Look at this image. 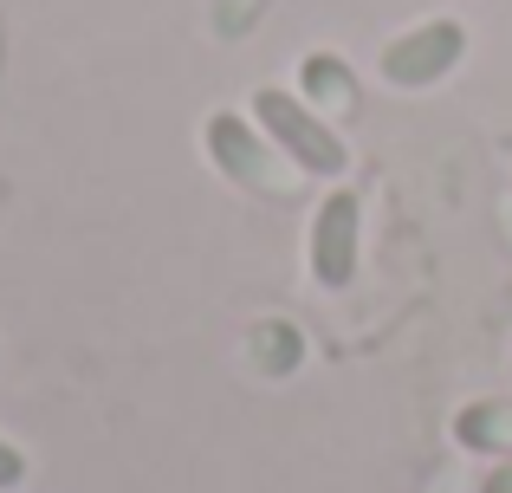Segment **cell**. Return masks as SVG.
<instances>
[{
  "label": "cell",
  "instance_id": "cell-1",
  "mask_svg": "<svg viewBox=\"0 0 512 493\" xmlns=\"http://www.w3.org/2000/svg\"><path fill=\"white\" fill-rule=\"evenodd\" d=\"M253 124L273 137V150L292 169H305V176H344L350 150L305 98H292V91H253Z\"/></svg>",
  "mask_w": 512,
  "mask_h": 493
},
{
  "label": "cell",
  "instance_id": "cell-2",
  "mask_svg": "<svg viewBox=\"0 0 512 493\" xmlns=\"http://www.w3.org/2000/svg\"><path fill=\"white\" fill-rule=\"evenodd\" d=\"M201 143H208L214 169H221L227 182H240V189H286V163H279L273 137H266L260 124H247V117H234V111H214L208 124H201Z\"/></svg>",
  "mask_w": 512,
  "mask_h": 493
},
{
  "label": "cell",
  "instance_id": "cell-3",
  "mask_svg": "<svg viewBox=\"0 0 512 493\" xmlns=\"http://www.w3.org/2000/svg\"><path fill=\"white\" fill-rule=\"evenodd\" d=\"M357 253H363V202L350 189L325 195L312 215V241H305V260H312V279L331 292H344L357 279Z\"/></svg>",
  "mask_w": 512,
  "mask_h": 493
},
{
  "label": "cell",
  "instance_id": "cell-4",
  "mask_svg": "<svg viewBox=\"0 0 512 493\" xmlns=\"http://www.w3.org/2000/svg\"><path fill=\"white\" fill-rule=\"evenodd\" d=\"M461 52H467L461 20H428V26H415V33L389 39L383 78L402 85V91H422V85H435V78H448L454 65H461Z\"/></svg>",
  "mask_w": 512,
  "mask_h": 493
},
{
  "label": "cell",
  "instance_id": "cell-5",
  "mask_svg": "<svg viewBox=\"0 0 512 493\" xmlns=\"http://www.w3.org/2000/svg\"><path fill=\"white\" fill-rule=\"evenodd\" d=\"M299 85H305V104H312L318 117L350 111V104H357V78H350V65L331 59V52H312V59L299 65Z\"/></svg>",
  "mask_w": 512,
  "mask_h": 493
},
{
  "label": "cell",
  "instance_id": "cell-6",
  "mask_svg": "<svg viewBox=\"0 0 512 493\" xmlns=\"http://www.w3.org/2000/svg\"><path fill=\"white\" fill-rule=\"evenodd\" d=\"M454 442L480 448V455L512 448V403H474V409H461V416H454Z\"/></svg>",
  "mask_w": 512,
  "mask_h": 493
},
{
  "label": "cell",
  "instance_id": "cell-7",
  "mask_svg": "<svg viewBox=\"0 0 512 493\" xmlns=\"http://www.w3.org/2000/svg\"><path fill=\"white\" fill-rule=\"evenodd\" d=\"M299 351H305V344H299V331H292V325H279V318L253 331V364H260V370H273V377H286V370L299 364Z\"/></svg>",
  "mask_w": 512,
  "mask_h": 493
},
{
  "label": "cell",
  "instance_id": "cell-8",
  "mask_svg": "<svg viewBox=\"0 0 512 493\" xmlns=\"http://www.w3.org/2000/svg\"><path fill=\"white\" fill-rule=\"evenodd\" d=\"M26 481V461H20V448L13 442H0V487H20Z\"/></svg>",
  "mask_w": 512,
  "mask_h": 493
}]
</instances>
